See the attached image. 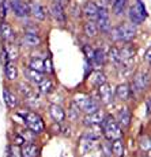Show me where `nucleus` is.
<instances>
[{
	"label": "nucleus",
	"mask_w": 151,
	"mask_h": 157,
	"mask_svg": "<svg viewBox=\"0 0 151 157\" xmlns=\"http://www.w3.org/2000/svg\"><path fill=\"white\" fill-rule=\"evenodd\" d=\"M105 83H106V76H105L102 72H97V73L94 75V86L100 87Z\"/></svg>",
	"instance_id": "72a5a7b5"
},
{
	"label": "nucleus",
	"mask_w": 151,
	"mask_h": 157,
	"mask_svg": "<svg viewBox=\"0 0 151 157\" xmlns=\"http://www.w3.org/2000/svg\"><path fill=\"white\" fill-rule=\"evenodd\" d=\"M150 54H151V50H150V49H147V50H146V54H144V60H146L147 64H150V60H151Z\"/></svg>",
	"instance_id": "c03bdc74"
},
{
	"label": "nucleus",
	"mask_w": 151,
	"mask_h": 157,
	"mask_svg": "<svg viewBox=\"0 0 151 157\" xmlns=\"http://www.w3.org/2000/svg\"><path fill=\"white\" fill-rule=\"evenodd\" d=\"M83 53H84V56H86V58H88V60H93L94 50H93V48H91L90 45H84V46H83Z\"/></svg>",
	"instance_id": "4c0bfd02"
},
{
	"label": "nucleus",
	"mask_w": 151,
	"mask_h": 157,
	"mask_svg": "<svg viewBox=\"0 0 151 157\" xmlns=\"http://www.w3.org/2000/svg\"><path fill=\"white\" fill-rule=\"evenodd\" d=\"M79 113H80V109L78 107V104L75 102L71 103V107H70V111H68V117H70L71 121H76L79 118Z\"/></svg>",
	"instance_id": "c756f323"
},
{
	"label": "nucleus",
	"mask_w": 151,
	"mask_h": 157,
	"mask_svg": "<svg viewBox=\"0 0 151 157\" xmlns=\"http://www.w3.org/2000/svg\"><path fill=\"white\" fill-rule=\"evenodd\" d=\"M101 125H102V132L108 140H117L123 137V130L112 115H105Z\"/></svg>",
	"instance_id": "f03ea898"
},
{
	"label": "nucleus",
	"mask_w": 151,
	"mask_h": 157,
	"mask_svg": "<svg viewBox=\"0 0 151 157\" xmlns=\"http://www.w3.org/2000/svg\"><path fill=\"white\" fill-rule=\"evenodd\" d=\"M97 65H104L105 61H106V54L102 49H98V50H94V56H93V60Z\"/></svg>",
	"instance_id": "c85d7f7f"
},
{
	"label": "nucleus",
	"mask_w": 151,
	"mask_h": 157,
	"mask_svg": "<svg viewBox=\"0 0 151 157\" xmlns=\"http://www.w3.org/2000/svg\"><path fill=\"white\" fill-rule=\"evenodd\" d=\"M131 95V90H129V86L128 84H120V86H117L116 88V98L121 102H125L128 100V98H129Z\"/></svg>",
	"instance_id": "6ab92c4d"
},
{
	"label": "nucleus",
	"mask_w": 151,
	"mask_h": 157,
	"mask_svg": "<svg viewBox=\"0 0 151 157\" xmlns=\"http://www.w3.org/2000/svg\"><path fill=\"white\" fill-rule=\"evenodd\" d=\"M21 136L25 138L26 142H31L33 140H34V137H35V133H33L31 130H27V132H22Z\"/></svg>",
	"instance_id": "c9c22d12"
},
{
	"label": "nucleus",
	"mask_w": 151,
	"mask_h": 157,
	"mask_svg": "<svg viewBox=\"0 0 151 157\" xmlns=\"http://www.w3.org/2000/svg\"><path fill=\"white\" fill-rule=\"evenodd\" d=\"M4 75L7 77V80L12 81L18 77V69H16V67L12 63H8L4 65Z\"/></svg>",
	"instance_id": "a878e982"
},
{
	"label": "nucleus",
	"mask_w": 151,
	"mask_h": 157,
	"mask_svg": "<svg viewBox=\"0 0 151 157\" xmlns=\"http://www.w3.org/2000/svg\"><path fill=\"white\" fill-rule=\"evenodd\" d=\"M55 3H57L59 6H61V7H65V6L70 4V0H55Z\"/></svg>",
	"instance_id": "37998d69"
},
{
	"label": "nucleus",
	"mask_w": 151,
	"mask_h": 157,
	"mask_svg": "<svg viewBox=\"0 0 151 157\" xmlns=\"http://www.w3.org/2000/svg\"><path fill=\"white\" fill-rule=\"evenodd\" d=\"M19 91H21V94L23 95V96L26 98H29V96H33V91H31V88L27 86V84H25V83H21L19 84Z\"/></svg>",
	"instance_id": "f704fd0d"
},
{
	"label": "nucleus",
	"mask_w": 151,
	"mask_h": 157,
	"mask_svg": "<svg viewBox=\"0 0 151 157\" xmlns=\"http://www.w3.org/2000/svg\"><path fill=\"white\" fill-rule=\"evenodd\" d=\"M125 7H127V0H113V3H112V11L117 16L124 15Z\"/></svg>",
	"instance_id": "5701e85b"
},
{
	"label": "nucleus",
	"mask_w": 151,
	"mask_h": 157,
	"mask_svg": "<svg viewBox=\"0 0 151 157\" xmlns=\"http://www.w3.org/2000/svg\"><path fill=\"white\" fill-rule=\"evenodd\" d=\"M117 123L120 125V127H129L131 125V113L128 109H123L120 110L119 113V121H117Z\"/></svg>",
	"instance_id": "aec40b11"
},
{
	"label": "nucleus",
	"mask_w": 151,
	"mask_h": 157,
	"mask_svg": "<svg viewBox=\"0 0 151 157\" xmlns=\"http://www.w3.org/2000/svg\"><path fill=\"white\" fill-rule=\"evenodd\" d=\"M49 114H51L52 119H53L56 123H61L65 119V111L61 109L59 104H52V106L49 107Z\"/></svg>",
	"instance_id": "f8f14e48"
},
{
	"label": "nucleus",
	"mask_w": 151,
	"mask_h": 157,
	"mask_svg": "<svg viewBox=\"0 0 151 157\" xmlns=\"http://www.w3.org/2000/svg\"><path fill=\"white\" fill-rule=\"evenodd\" d=\"M146 106H147V115H150V100L146 102Z\"/></svg>",
	"instance_id": "a18cd8bd"
},
{
	"label": "nucleus",
	"mask_w": 151,
	"mask_h": 157,
	"mask_svg": "<svg viewBox=\"0 0 151 157\" xmlns=\"http://www.w3.org/2000/svg\"><path fill=\"white\" fill-rule=\"evenodd\" d=\"M106 57L110 60V63H114V64L120 63V50L117 48H110Z\"/></svg>",
	"instance_id": "7c9ffc66"
},
{
	"label": "nucleus",
	"mask_w": 151,
	"mask_h": 157,
	"mask_svg": "<svg viewBox=\"0 0 151 157\" xmlns=\"http://www.w3.org/2000/svg\"><path fill=\"white\" fill-rule=\"evenodd\" d=\"M29 68H31V69H34L37 72H41V73H45V61L40 57H33L30 60Z\"/></svg>",
	"instance_id": "bb28decb"
},
{
	"label": "nucleus",
	"mask_w": 151,
	"mask_h": 157,
	"mask_svg": "<svg viewBox=\"0 0 151 157\" xmlns=\"http://www.w3.org/2000/svg\"><path fill=\"white\" fill-rule=\"evenodd\" d=\"M23 44L26 46H30V48L38 46L41 44V38L37 34H34V33H26L23 37Z\"/></svg>",
	"instance_id": "412c9836"
},
{
	"label": "nucleus",
	"mask_w": 151,
	"mask_h": 157,
	"mask_svg": "<svg viewBox=\"0 0 151 157\" xmlns=\"http://www.w3.org/2000/svg\"><path fill=\"white\" fill-rule=\"evenodd\" d=\"M74 102L78 104L80 111L86 113L87 115L96 113V111H98V109H100V102L93 99L91 96H87V95H79V96L76 98V100H74Z\"/></svg>",
	"instance_id": "7ed1b4c3"
},
{
	"label": "nucleus",
	"mask_w": 151,
	"mask_h": 157,
	"mask_svg": "<svg viewBox=\"0 0 151 157\" xmlns=\"http://www.w3.org/2000/svg\"><path fill=\"white\" fill-rule=\"evenodd\" d=\"M25 123H26V126L29 127V130H31L33 133H35V134H38V133H41L42 130H44V121H42V118L38 115V114H35V113H26L25 115Z\"/></svg>",
	"instance_id": "423d86ee"
},
{
	"label": "nucleus",
	"mask_w": 151,
	"mask_h": 157,
	"mask_svg": "<svg viewBox=\"0 0 151 157\" xmlns=\"http://www.w3.org/2000/svg\"><path fill=\"white\" fill-rule=\"evenodd\" d=\"M112 153L116 157H123L124 155V141L121 138L113 140L112 142Z\"/></svg>",
	"instance_id": "393cba45"
},
{
	"label": "nucleus",
	"mask_w": 151,
	"mask_h": 157,
	"mask_svg": "<svg viewBox=\"0 0 151 157\" xmlns=\"http://www.w3.org/2000/svg\"><path fill=\"white\" fill-rule=\"evenodd\" d=\"M38 88H40V92L42 95H48V94L52 92V90H53V83H52V80H49V78L45 77L44 80L38 84Z\"/></svg>",
	"instance_id": "cd10ccee"
},
{
	"label": "nucleus",
	"mask_w": 151,
	"mask_h": 157,
	"mask_svg": "<svg viewBox=\"0 0 151 157\" xmlns=\"http://www.w3.org/2000/svg\"><path fill=\"white\" fill-rule=\"evenodd\" d=\"M10 157H22L21 148L16 145H12L11 148H10Z\"/></svg>",
	"instance_id": "e433bc0d"
},
{
	"label": "nucleus",
	"mask_w": 151,
	"mask_h": 157,
	"mask_svg": "<svg viewBox=\"0 0 151 157\" xmlns=\"http://www.w3.org/2000/svg\"><path fill=\"white\" fill-rule=\"evenodd\" d=\"M51 14L53 16V19L56 22H59V23H65V21H67V15H65V11L64 8L61 7V6H59L57 3H52L51 6Z\"/></svg>",
	"instance_id": "9d476101"
},
{
	"label": "nucleus",
	"mask_w": 151,
	"mask_h": 157,
	"mask_svg": "<svg viewBox=\"0 0 151 157\" xmlns=\"http://www.w3.org/2000/svg\"><path fill=\"white\" fill-rule=\"evenodd\" d=\"M8 56H7V50H6V48L2 50V53H0V63H2L3 65L8 64Z\"/></svg>",
	"instance_id": "ea45409f"
},
{
	"label": "nucleus",
	"mask_w": 151,
	"mask_h": 157,
	"mask_svg": "<svg viewBox=\"0 0 151 157\" xmlns=\"http://www.w3.org/2000/svg\"><path fill=\"white\" fill-rule=\"evenodd\" d=\"M25 142H26L25 138L21 136V134H16V136L14 137V140H12V144H14V145H16V146H22Z\"/></svg>",
	"instance_id": "58836bf2"
},
{
	"label": "nucleus",
	"mask_w": 151,
	"mask_h": 157,
	"mask_svg": "<svg viewBox=\"0 0 151 157\" xmlns=\"http://www.w3.org/2000/svg\"><path fill=\"white\" fill-rule=\"evenodd\" d=\"M25 76H26V78H29V80L33 81V83H35V84H40L41 81L45 78L44 73L31 69V68H26L25 69Z\"/></svg>",
	"instance_id": "a211bd4d"
},
{
	"label": "nucleus",
	"mask_w": 151,
	"mask_h": 157,
	"mask_svg": "<svg viewBox=\"0 0 151 157\" xmlns=\"http://www.w3.org/2000/svg\"><path fill=\"white\" fill-rule=\"evenodd\" d=\"M45 72H48V73H52V63H51V58L45 60Z\"/></svg>",
	"instance_id": "a19ab883"
},
{
	"label": "nucleus",
	"mask_w": 151,
	"mask_h": 157,
	"mask_svg": "<svg viewBox=\"0 0 151 157\" xmlns=\"http://www.w3.org/2000/svg\"><path fill=\"white\" fill-rule=\"evenodd\" d=\"M133 54H135V49L131 46V45L124 46L120 50V61L121 63H129V61L132 60Z\"/></svg>",
	"instance_id": "4be33fe9"
},
{
	"label": "nucleus",
	"mask_w": 151,
	"mask_h": 157,
	"mask_svg": "<svg viewBox=\"0 0 151 157\" xmlns=\"http://www.w3.org/2000/svg\"><path fill=\"white\" fill-rule=\"evenodd\" d=\"M11 7H12V11L15 12V15L19 16V18H26L29 15L27 4L21 2V0H11Z\"/></svg>",
	"instance_id": "9b49d317"
},
{
	"label": "nucleus",
	"mask_w": 151,
	"mask_h": 157,
	"mask_svg": "<svg viewBox=\"0 0 151 157\" xmlns=\"http://www.w3.org/2000/svg\"><path fill=\"white\" fill-rule=\"evenodd\" d=\"M139 146H140V149L143 150V152H149L150 150V138H149V136H146V134H143V136H140V138H139Z\"/></svg>",
	"instance_id": "2f4dec72"
},
{
	"label": "nucleus",
	"mask_w": 151,
	"mask_h": 157,
	"mask_svg": "<svg viewBox=\"0 0 151 157\" xmlns=\"http://www.w3.org/2000/svg\"><path fill=\"white\" fill-rule=\"evenodd\" d=\"M110 38L114 42H131L136 35V27L132 23H121L116 27L110 29Z\"/></svg>",
	"instance_id": "f257e3e1"
},
{
	"label": "nucleus",
	"mask_w": 151,
	"mask_h": 157,
	"mask_svg": "<svg viewBox=\"0 0 151 157\" xmlns=\"http://www.w3.org/2000/svg\"><path fill=\"white\" fill-rule=\"evenodd\" d=\"M29 7V14L33 15L35 19H38V21H45L47 19V8L42 7L41 4H38V3L35 2H30L27 4Z\"/></svg>",
	"instance_id": "6e6552de"
},
{
	"label": "nucleus",
	"mask_w": 151,
	"mask_h": 157,
	"mask_svg": "<svg viewBox=\"0 0 151 157\" xmlns=\"http://www.w3.org/2000/svg\"><path fill=\"white\" fill-rule=\"evenodd\" d=\"M3 96H4V102H6V104H7L8 109L12 110L18 106V98L15 96L14 92L10 91V88H7V87L4 88V91H3Z\"/></svg>",
	"instance_id": "f3484780"
},
{
	"label": "nucleus",
	"mask_w": 151,
	"mask_h": 157,
	"mask_svg": "<svg viewBox=\"0 0 151 157\" xmlns=\"http://www.w3.org/2000/svg\"><path fill=\"white\" fill-rule=\"evenodd\" d=\"M83 33L84 35L88 38H94L96 35L98 34V29H97V25L94 23L93 21H87L86 23L83 25Z\"/></svg>",
	"instance_id": "b1692460"
},
{
	"label": "nucleus",
	"mask_w": 151,
	"mask_h": 157,
	"mask_svg": "<svg viewBox=\"0 0 151 157\" xmlns=\"http://www.w3.org/2000/svg\"><path fill=\"white\" fill-rule=\"evenodd\" d=\"M97 29L104 34H109L112 25H110V18H109V11L106 7H98V14H97Z\"/></svg>",
	"instance_id": "39448f33"
},
{
	"label": "nucleus",
	"mask_w": 151,
	"mask_h": 157,
	"mask_svg": "<svg viewBox=\"0 0 151 157\" xmlns=\"http://www.w3.org/2000/svg\"><path fill=\"white\" fill-rule=\"evenodd\" d=\"M6 50H7V56H8L10 61H15L16 58H18L19 52H18V48H16L15 45H10L8 48H6Z\"/></svg>",
	"instance_id": "473e14b6"
},
{
	"label": "nucleus",
	"mask_w": 151,
	"mask_h": 157,
	"mask_svg": "<svg viewBox=\"0 0 151 157\" xmlns=\"http://www.w3.org/2000/svg\"><path fill=\"white\" fill-rule=\"evenodd\" d=\"M82 11H83V15L86 16L88 21H94L97 19V14H98V6L91 0H87L86 3L82 7Z\"/></svg>",
	"instance_id": "1a4fd4ad"
},
{
	"label": "nucleus",
	"mask_w": 151,
	"mask_h": 157,
	"mask_svg": "<svg viewBox=\"0 0 151 157\" xmlns=\"http://www.w3.org/2000/svg\"><path fill=\"white\" fill-rule=\"evenodd\" d=\"M105 118V114L102 111H96V113L93 114H88V115L83 119L84 125L86 126H93V125H101V122H102V119Z\"/></svg>",
	"instance_id": "ddd939ff"
},
{
	"label": "nucleus",
	"mask_w": 151,
	"mask_h": 157,
	"mask_svg": "<svg viewBox=\"0 0 151 157\" xmlns=\"http://www.w3.org/2000/svg\"><path fill=\"white\" fill-rule=\"evenodd\" d=\"M21 153H22V157H37L38 153H40V149L34 144L25 142L21 148Z\"/></svg>",
	"instance_id": "4468645a"
},
{
	"label": "nucleus",
	"mask_w": 151,
	"mask_h": 157,
	"mask_svg": "<svg viewBox=\"0 0 151 157\" xmlns=\"http://www.w3.org/2000/svg\"><path fill=\"white\" fill-rule=\"evenodd\" d=\"M6 16V6H4V2L0 0V18H4Z\"/></svg>",
	"instance_id": "79ce46f5"
},
{
	"label": "nucleus",
	"mask_w": 151,
	"mask_h": 157,
	"mask_svg": "<svg viewBox=\"0 0 151 157\" xmlns=\"http://www.w3.org/2000/svg\"><path fill=\"white\" fill-rule=\"evenodd\" d=\"M146 81L147 78L146 76L142 73V72H137L133 76V80H132V87L136 92H143L144 88H146Z\"/></svg>",
	"instance_id": "2eb2a0df"
},
{
	"label": "nucleus",
	"mask_w": 151,
	"mask_h": 157,
	"mask_svg": "<svg viewBox=\"0 0 151 157\" xmlns=\"http://www.w3.org/2000/svg\"><path fill=\"white\" fill-rule=\"evenodd\" d=\"M0 35H2L3 41L6 42H12L15 38V33L7 22H3L2 26H0Z\"/></svg>",
	"instance_id": "dca6fc26"
},
{
	"label": "nucleus",
	"mask_w": 151,
	"mask_h": 157,
	"mask_svg": "<svg viewBox=\"0 0 151 157\" xmlns=\"http://www.w3.org/2000/svg\"><path fill=\"white\" fill-rule=\"evenodd\" d=\"M144 157H149V156H144Z\"/></svg>",
	"instance_id": "49530a36"
},
{
	"label": "nucleus",
	"mask_w": 151,
	"mask_h": 157,
	"mask_svg": "<svg viewBox=\"0 0 151 157\" xmlns=\"http://www.w3.org/2000/svg\"><path fill=\"white\" fill-rule=\"evenodd\" d=\"M98 94H100V99L101 103L105 104V106H109L113 102V91H112L110 84L105 83L102 86L98 87Z\"/></svg>",
	"instance_id": "0eeeda50"
},
{
	"label": "nucleus",
	"mask_w": 151,
	"mask_h": 157,
	"mask_svg": "<svg viewBox=\"0 0 151 157\" xmlns=\"http://www.w3.org/2000/svg\"><path fill=\"white\" fill-rule=\"evenodd\" d=\"M128 16H129V21L132 25H140L146 21L147 11H146V8H144V4L140 2V0H137L135 4L129 8V14H128Z\"/></svg>",
	"instance_id": "20e7f679"
}]
</instances>
